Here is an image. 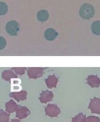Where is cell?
I'll use <instances>...</instances> for the list:
<instances>
[{
    "mask_svg": "<svg viewBox=\"0 0 100 122\" xmlns=\"http://www.w3.org/2000/svg\"><path fill=\"white\" fill-rule=\"evenodd\" d=\"M95 10L91 4H84L81 6L80 9L79 14L82 18L84 19H89L94 15Z\"/></svg>",
    "mask_w": 100,
    "mask_h": 122,
    "instance_id": "1",
    "label": "cell"
},
{
    "mask_svg": "<svg viewBox=\"0 0 100 122\" xmlns=\"http://www.w3.org/2000/svg\"><path fill=\"white\" fill-rule=\"evenodd\" d=\"M7 32L11 36H16L19 30L18 25L16 21L11 20L8 22L5 27Z\"/></svg>",
    "mask_w": 100,
    "mask_h": 122,
    "instance_id": "2",
    "label": "cell"
},
{
    "mask_svg": "<svg viewBox=\"0 0 100 122\" xmlns=\"http://www.w3.org/2000/svg\"><path fill=\"white\" fill-rule=\"evenodd\" d=\"M44 36L47 40L53 41L57 37L58 33L53 28H49L45 30Z\"/></svg>",
    "mask_w": 100,
    "mask_h": 122,
    "instance_id": "3",
    "label": "cell"
},
{
    "mask_svg": "<svg viewBox=\"0 0 100 122\" xmlns=\"http://www.w3.org/2000/svg\"><path fill=\"white\" fill-rule=\"evenodd\" d=\"M49 14L46 10H41L37 13V18L41 22H45L48 19Z\"/></svg>",
    "mask_w": 100,
    "mask_h": 122,
    "instance_id": "4",
    "label": "cell"
},
{
    "mask_svg": "<svg viewBox=\"0 0 100 122\" xmlns=\"http://www.w3.org/2000/svg\"><path fill=\"white\" fill-rule=\"evenodd\" d=\"M92 31L94 34L100 36V21H95L91 26Z\"/></svg>",
    "mask_w": 100,
    "mask_h": 122,
    "instance_id": "5",
    "label": "cell"
},
{
    "mask_svg": "<svg viewBox=\"0 0 100 122\" xmlns=\"http://www.w3.org/2000/svg\"><path fill=\"white\" fill-rule=\"evenodd\" d=\"M88 122H100V120L96 117H90L88 119Z\"/></svg>",
    "mask_w": 100,
    "mask_h": 122,
    "instance_id": "6",
    "label": "cell"
},
{
    "mask_svg": "<svg viewBox=\"0 0 100 122\" xmlns=\"http://www.w3.org/2000/svg\"></svg>",
    "mask_w": 100,
    "mask_h": 122,
    "instance_id": "7",
    "label": "cell"
}]
</instances>
